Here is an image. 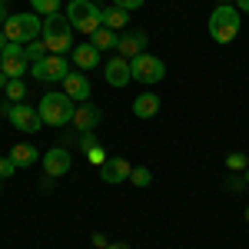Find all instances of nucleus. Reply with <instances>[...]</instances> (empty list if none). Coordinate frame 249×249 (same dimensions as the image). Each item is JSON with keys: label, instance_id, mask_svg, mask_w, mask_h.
<instances>
[{"label": "nucleus", "instance_id": "nucleus-1", "mask_svg": "<svg viewBox=\"0 0 249 249\" xmlns=\"http://www.w3.org/2000/svg\"><path fill=\"white\" fill-rule=\"evenodd\" d=\"M40 40H43V47H47V53H57L63 57L67 50H73L77 43H73V23L67 20V14H50V17H43V30H40Z\"/></svg>", "mask_w": 249, "mask_h": 249}, {"label": "nucleus", "instance_id": "nucleus-2", "mask_svg": "<svg viewBox=\"0 0 249 249\" xmlns=\"http://www.w3.org/2000/svg\"><path fill=\"white\" fill-rule=\"evenodd\" d=\"M210 37L216 43H232L239 37V27H243V14L236 10V3H219L210 14Z\"/></svg>", "mask_w": 249, "mask_h": 249}, {"label": "nucleus", "instance_id": "nucleus-3", "mask_svg": "<svg viewBox=\"0 0 249 249\" xmlns=\"http://www.w3.org/2000/svg\"><path fill=\"white\" fill-rule=\"evenodd\" d=\"M40 120L47 126H67L73 123V113H77V100H70L67 93H43L37 103Z\"/></svg>", "mask_w": 249, "mask_h": 249}, {"label": "nucleus", "instance_id": "nucleus-4", "mask_svg": "<svg viewBox=\"0 0 249 249\" xmlns=\"http://www.w3.org/2000/svg\"><path fill=\"white\" fill-rule=\"evenodd\" d=\"M67 20L73 23V30L90 37V34H96L103 27V10H100L96 0H70L67 3Z\"/></svg>", "mask_w": 249, "mask_h": 249}, {"label": "nucleus", "instance_id": "nucleus-5", "mask_svg": "<svg viewBox=\"0 0 249 249\" xmlns=\"http://www.w3.org/2000/svg\"><path fill=\"white\" fill-rule=\"evenodd\" d=\"M3 34H7V40L10 43H30V40L40 37V30H43V20H40V14H14V17H7V23L0 27Z\"/></svg>", "mask_w": 249, "mask_h": 249}, {"label": "nucleus", "instance_id": "nucleus-6", "mask_svg": "<svg viewBox=\"0 0 249 249\" xmlns=\"http://www.w3.org/2000/svg\"><path fill=\"white\" fill-rule=\"evenodd\" d=\"M130 73H133L136 83H160L166 77V63L153 53H140V57L130 60Z\"/></svg>", "mask_w": 249, "mask_h": 249}, {"label": "nucleus", "instance_id": "nucleus-7", "mask_svg": "<svg viewBox=\"0 0 249 249\" xmlns=\"http://www.w3.org/2000/svg\"><path fill=\"white\" fill-rule=\"evenodd\" d=\"M70 73V63H67V57H57V53H47L43 60H37V63H30V77H37L40 83H63V77Z\"/></svg>", "mask_w": 249, "mask_h": 249}, {"label": "nucleus", "instance_id": "nucleus-8", "mask_svg": "<svg viewBox=\"0 0 249 249\" xmlns=\"http://www.w3.org/2000/svg\"><path fill=\"white\" fill-rule=\"evenodd\" d=\"M0 70L7 73V80H20L23 73H30V60L23 57V43H7L0 53Z\"/></svg>", "mask_w": 249, "mask_h": 249}, {"label": "nucleus", "instance_id": "nucleus-9", "mask_svg": "<svg viewBox=\"0 0 249 249\" xmlns=\"http://www.w3.org/2000/svg\"><path fill=\"white\" fill-rule=\"evenodd\" d=\"M7 116H10V123L17 126L20 133H37L40 126H43L40 110L30 107V103H14V107H7Z\"/></svg>", "mask_w": 249, "mask_h": 249}, {"label": "nucleus", "instance_id": "nucleus-10", "mask_svg": "<svg viewBox=\"0 0 249 249\" xmlns=\"http://www.w3.org/2000/svg\"><path fill=\"white\" fill-rule=\"evenodd\" d=\"M130 173H133V166H130L123 156H107V160L96 166V176H100L103 183H110V186L126 183V179H130Z\"/></svg>", "mask_w": 249, "mask_h": 249}, {"label": "nucleus", "instance_id": "nucleus-11", "mask_svg": "<svg viewBox=\"0 0 249 249\" xmlns=\"http://www.w3.org/2000/svg\"><path fill=\"white\" fill-rule=\"evenodd\" d=\"M70 166H73V156L67 153V146H53V150H47L43 153V170H47V176H63V173H70Z\"/></svg>", "mask_w": 249, "mask_h": 249}, {"label": "nucleus", "instance_id": "nucleus-12", "mask_svg": "<svg viewBox=\"0 0 249 249\" xmlns=\"http://www.w3.org/2000/svg\"><path fill=\"white\" fill-rule=\"evenodd\" d=\"M103 73H107V83H110V87H116V90H120V87H126V83L133 80V73H130V60L120 57V53H116L113 60H107Z\"/></svg>", "mask_w": 249, "mask_h": 249}, {"label": "nucleus", "instance_id": "nucleus-13", "mask_svg": "<svg viewBox=\"0 0 249 249\" xmlns=\"http://www.w3.org/2000/svg\"><path fill=\"white\" fill-rule=\"evenodd\" d=\"M63 93L70 96V100H77V103H90V80L87 73H67L63 77Z\"/></svg>", "mask_w": 249, "mask_h": 249}, {"label": "nucleus", "instance_id": "nucleus-14", "mask_svg": "<svg viewBox=\"0 0 249 249\" xmlns=\"http://www.w3.org/2000/svg\"><path fill=\"white\" fill-rule=\"evenodd\" d=\"M100 120H103L100 107H93V103H77V113H73V126H77L80 133H93L96 126H100Z\"/></svg>", "mask_w": 249, "mask_h": 249}, {"label": "nucleus", "instance_id": "nucleus-15", "mask_svg": "<svg viewBox=\"0 0 249 249\" xmlns=\"http://www.w3.org/2000/svg\"><path fill=\"white\" fill-rule=\"evenodd\" d=\"M143 47H146V34L143 30H130V34H123L120 37V43H116V53L126 60H133L143 53Z\"/></svg>", "mask_w": 249, "mask_h": 249}, {"label": "nucleus", "instance_id": "nucleus-16", "mask_svg": "<svg viewBox=\"0 0 249 249\" xmlns=\"http://www.w3.org/2000/svg\"><path fill=\"white\" fill-rule=\"evenodd\" d=\"M70 53H73V63H77L80 70H87V73H90L93 67H100V50H96L90 40H87V43H77Z\"/></svg>", "mask_w": 249, "mask_h": 249}, {"label": "nucleus", "instance_id": "nucleus-17", "mask_svg": "<svg viewBox=\"0 0 249 249\" xmlns=\"http://www.w3.org/2000/svg\"><path fill=\"white\" fill-rule=\"evenodd\" d=\"M160 113V96L156 93H140L133 100V116L136 120H150V116Z\"/></svg>", "mask_w": 249, "mask_h": 249}, {"label": "nucleus", "instance_id": "nucleus-18", "mask_svg": "<svg viewBox=\"0 0 249 249\" xmlns=\"http://www.w3.org/2000/svg\"><path fill=\"white\" fill-rule=\"evenodd\" d=\"M10 160H14V166H34L37 163V146H30V143H17L14 150H10Z\"/></svg>", "mask_w": 249, "mask_h": 249}, {"label": "nucleus", "instance_id": "nucleus-19", "mask_svg": "<svg viewBox=\"0 0 249 249\" xmlns=\"http://www.w3.org/2000/svg\"><path fill=\"white\" fill-rule=\"evenodd\" d=\"M90 43H93L96 50L103 53V50H116L120 37H116V30H110V27H100L96 34H90Z\"/></svg>", "mask_w": 249, "mask_h": 249}, {"label": "nucleus", "instance_id": "nucleus-20", "mask_svg": "<svg viewBox=\"0 0 249 249\" xmlns=\"http://www.w3.org/2000/svg\"><path fill=\"white\" fill-rule=\"evenodd\" d=\"M126 23H130V14H126V10H120V7L103 10V27H110V30H123Z\"/></svg>", "mask_w": 249, "mask_h": 249}, {"label": "nucleus", "instance_id": "nucleus-21", "mask_svg": "<svg viewBox=\"0 0 249 249\" xmlns=\"http://www.w3.org/2000/svg\"><path fill=\"white\" fill-rule=\"evenodd\" d=\"M23 57L30 60V63L43 60V57H47V47H43V40H30V43H23Z\"/></svg>", "mask_w": 249, "mask_h": 249}, {"label": "nucleus", "instance_id": "nucleus-22", "mask_svg": "<svg viewBox=\"0 0 249 249\" xmlns=\"http://www.w3.org/2000/svg\"><path fill=\"white\" fill-rule=\"evenodd\" d=\"M3 93H7V100H14V103H23V96H27V83H23V77H20V80H10Z\"/></svg>", "mask_w": 249, "mask_h": 249}, {"label": "nucleus", "instance_id": "nucleus-23", "mask_svg": "<svg viewBox=\"0 0 249 249\" xmlns=\"http://www.w3.org/2000/svg\"><path fill=\"white\" fill-rule=\"evenodd\" d=\"M30 7H34V14H40V17H50V14L60 10V0H30Z\"/></svg>", "mask_w": 249, "mask_h": 249}, {"label": "nucleus", "instance_id": "nucleus-24", "mask_svg": "<svg viewBox=\"0 0 249 249\" xmlns=\"http://www.w3.org/2000/svg\"><path fill=\"white\" fill-rule=\"evenodd\" d=\"M130 183H133V186H140V190H143V186H150V183H153V173L146 170V166H136V170L130 173Z\"/></svg>", "mask_w": 249, "mask_h": 249}, {"label": "nucleus", "instance_id": "nucleus-25", "mask_svg": "<svg viewBox=\"0 0 249 249\" xmlns=\"http://www.w3.org/2000/svg\"><path fill=\"white\" fill-rule=\"evenodd\" d=\"M226 166H230L232 173H236V170H246V166H249V156L246 153H230V156H226Z\"/></svg>", "mask_w": 249, "mask_h": 249}, {"label": "nucleus", "instance_id": "nucleus-26", "mask_svg": "<svg viewBox=\"0 0 249 249\" xmlns=\"http://www.w3.org/2000/svg\"><path fill=\"white\" fill-rule=\"evenodd\" d=\"M14 170H17V166H14V160H10V156H0V179H10Z\"/></svg>", "mask_w": 249, "mask_h": 249}, {"label": "nucleus", "instance_id": "nucleus-27", "mask_svg": "<svg viewBox=\"0 0 249 249\" xmlns=\"http://www.w3.org/2000/svg\"><path fill=\"white\" fill-rule=\"evenodd\" d=\"M93 146H100V140H96L93 133H80V150H83V153H90Z\"/></svg>", "mask_w": 249, "mask_h": 249}, {"label": "nucleus", "instance_id": "nucleus-28", "mask_svg": "<svg viewBox=\"0 0 249 249\" xmlns=\"http://www.w3.org/2000/svg\"><path fill=\"white\" fill-rule=\"evenodd\" d=\"M143 3H146V0H113V7H120V10H126V14H130V10H140Z\"/></svg>", "mask_w": 249, "mask_h": 249}, {"label": "nucleus", "instance_id": "nucleus-29", "mask_svg": "<svg viewBox=\"0 0 249 249\" xmlns=\"http://www.w3.org/2000/svg\"><path fill=\"white\" fill-rule=\"evenodd\" d=\"M87 160H93L96 166H100V163H103V160H107V150H103V146H93V150H90V153H87Z\"/></svg>", "mask_w": 249, "mask_h": 249}, {"label": "nucleus", "instance_id": "nucleus-30", "mask_svg": "<svg viewBox=\"0 0 249 249\" xmlns=\"http://www.w3.org/2000/svg\"><path fill=\"white\" fill-rule=\"evenodd\" d=\"M93 243H96V246H100V249H107V246H110V239H107L103 232H93Z\"/></svg>", "mask_w": 249, "mask_h": 249}, {"label": "nucleus", "instance_id": "nucleus-31", "mask_svg": "<svg viewBox=\"0 0 249 249\" xmlns=\"http://www.w3.org/2000/svg\"><path fill=\"white\" fill-rule=\"evenodd\" d=\"M236 10L239 14H249V0H236Z\"/></svg>", "mask_w": 249, "mask_h": 249}, {"label": "nucleus", "instance_id": "nucleus-32", "mask_svg": "<svg viewBox=\"0 0 249 249\" xmlns=\"http://www.w3.org/2000/svg\"><path fill=\"white\" fill-rule=\"evenodd\" d=\"M107 249H130V243H110Z\"/></svg>", "mask_w": 249, "mask_h": 249}, {"label": "nucleus", "instance_id": "nucleus-33", "mask_svg": "<svg viewBox=\"0 0 249 249\" xmlns=\"http://www.w3.org/2000/svg\"><path fill=\"white\" fill-rule=\"evenodd\" d=\"M7 83H10V80H7V73H3V70H0V90H7Z\"/></svg>", "mask_w": 249, "mask_h": 249}, {"label": "nucleus", "instance_id": "nucleus-34", "mask_svg": "<svg viewBox=\"0 0 249 249\" xmlns=\"http://www.w3.org/2000/svg\"><path fill=\"white\" fill-rule=\"evenodd\" d=\"M7 43H10V40H7V34L0 30V53H3V47H7Z\"/></svg>", "mask_w": 249, "mask_h": 249}, {"label": "nucleus", "instance_id": "nucleus-35", "mask_svg": "<svg viewBox=\"0 0 249 249\" xmlns=\"http://www.w3.org/2000/svg\"><path fill=\"white\" fill-rule=\"evenodd\" d=\"M0 23H7V10L3 7H0Z\"/></svg>", "mask_w": 249, "mask_h": 249}, {"label": "nucleus", "instance_id": "nucleus-36", "mask_svg": "<svg viewBox=\"0 0 249 249\" xmlns=\"http://www.w3.org/2000/svg\"><path fill=\"white\" fill-rule=\"evenodd\" d=\"M246 186H249V166H246Z\"/></svg>", "mask_w": 249, "mask_h": 249}, {"label": "nucleus", "instance_id": "nucleus-37", "mask_svg": "<svg viewBox=\"0 0 249 249\" xmlns=\"http://www.w3.org/2000/svg\"><path fill=\"white\" fill-rule=\"evenodd\" d=\"M246 223H249V206H246Z\"/></svg>", "mask_w": 249, "mask_h": 249}, {"label": "nucleus", "instance_id": "nucleus-38", "mask_svg": "<svg viewBox=\"0 0 249 249\" xmlns=\"http://www.w3.org/2000/svg\"><path fill=\"white\" fill-rule=\"evenodd\" d=\"M3 3H7V0H0V7H3Z\"/></svg>", "mask_w": 249, "mask_h": 249}, {"label": "nucleus", "instance_id": "nucleus-39", "mask_svg": "<svg viewBox=\"0 0 249 249\" xmlns=\"http://www.w3.org/2000/svg\"><path fill=\"white\" fill-rule=\"evenodd\" d=\"M0 186H3V179H0Z\"/></svg>", "mask_w": 249, "mask_h": 249}]
</instances>
